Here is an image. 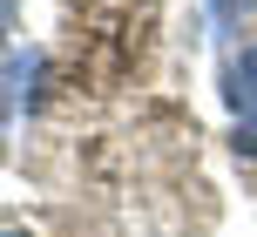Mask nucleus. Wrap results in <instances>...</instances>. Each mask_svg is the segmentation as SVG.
I'll return each instance as SVG.
<instances>
[{
  "mask_svg": "<svg viewBox=\"0 0 257 237\" xmlns=\"http://www.w3.org/2000/svg\"><path fill=\"white\" fill-rule=\"evenodd\" d=\"M41 68H48V61H41V54L34 48H27V54H7V88H0V115H21V108H34V88H41Z\"/></svg>",
  "mask_w": 257,
  "mask_h": 237,
  "instance_id": "nucleus-1",
  "label": "nucleus"
},
{
  "mask_svg": "<svg viewBox=\"0 0 257 237\" xmlns=\"http://www.w3.org/2000/svg\"><path fill=\"white\" fill-rule=\"evenodd\" d=\"M223 102H230L237 115H257V41L244 54H230V68H223Z\"/></svg>",
  "mask_w": 257,
  "mask_h": 237,
  "instance_id": "nucleus-2",
  "label": "nucleus"
},
{
  "mask_svg": "<svg viewBox=\"0 0 257 237\" xmlns=\"http://www.w3.org/2000/svg\"><path fill=\"white\" fill-rule=\"evenodd\" d=\"M250 7H257V0H210V21H217V34H237Z\"/></svg>",
  "mask_w": 257,
  "mask_h": 237,
  "instance_id": "nucleus-3",
  "label": "nucleus"
},
{
  "mask_svg": "<svg viewBox=\"0 0 257 237\" xmlns=\"http://www.w3.org/2000/svg\"><path fill=\"white\" fill-rule=\"evenodd\" d=\"M230 149L244 163H257V115H237V129H230Z\"/></svg>",
  "mask_w": 257,
  "mask_h": 237,
  "instance_id": "nucleus-4",
  "label": "nucleus"
},
{
  "mask_svg": "<svg viewBox=\"0 0 257 237\" xmlns=\"http://www.w3.org/2000/svg\"><path fill=\"white\" fill-rule=\"evenodd\" d=\"M14 7H21V0H0V68H7V34H14Z\"/></svg>",
  "mask_w": 257,
  "mask_h": 237,
  "instance_id": "nucleus-5",
  "label": "nucleus"
},
{
  "mask_svg": "<svg viewBox=\"0 0 257 237\" xmlns=\"http://www.w3.org/2000/svg\"><path fill=\"white\" fill-rule=\"evenodd\" d=\"M0 237H27V230H0Z\"/></svg>",
  "mask_w": 257,
  "mask_h": 237,
  "instance_id": "nucleus-6",
  "label": "nucleus"
}]
</instances>
